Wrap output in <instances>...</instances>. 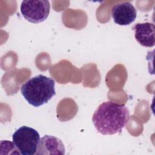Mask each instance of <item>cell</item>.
I'll return each instance as SVG.
<instances>
[{"label":"cell","instance_id":"52a82bcc","mask_svg":"<svg viewBox=\"0 0 155 155\" xmlns=\"http://www.w3.org/2000/svg\"><path fill=\"white\" fill-rule=\"evenodd\" d=\"M65 150L61 139L53 136L45 135L39 140L36 154H65Z\"/></svg>","mask_w":155,"mask_h":155},{"label":"cell","instance_id":"277c9868","mask_svg":"<svg viewBox=\"0 0 155 155\" xmlns=\"http://www.w3.org/2000/svg\"><path fill=\"white\" fill-rule=\"evenodd\" d=\"M50 2L46 0H28L21 2L20 10L23 17L32 23H40L49 15Z\"/></svg>","mask_w":155,"mask_h":155},{"label":"cell","instance_id":"7a4b0ae2","mask_svg":"<svg viewBox=\"0 0 155 155\" xmlns=\"http://www.w3.org/2000/svg\"><path fill=\"white\" fill-rule=\"evenodd\" d=\"M53 79L39 74L27 80L21 87V93L25 99L33 107L47 103L56 94Z\"/></svg>","mask_w":155,"mask_h":155},{"label":"cell","instance_id":"3957f363","mask_svg":"<svg viewBox=\"0 0 155 155\" xmlns=\"http://www.w3.org/2000/svg\"><path fill=\"white\" fill-rule=\"evenodd\" d=\"M12 139L20 154L22 155L36 154L40 136L35 129L22 126L13 134Z\"/></svg>","mask_w":155,"mask_h":155},{"label":"cell","instance_id":"8992f818","mask_svg":"<svg viewBox=\"0 0 155 155\" xmlns=\"http://www.w3.org/2000/svg\"><path fill=\"white\" fill-rule=\"evenodd\" d=\"M136 40L142 46L152 47L155 44V27L153 23H137L133 27Z\"/></svg>","mask_w":155,"mask_h":155},{"label":"cell","instance_id":"6da1fadb","mask_svg":"<svg viewBox=\"0 0 155 155\" xmlns=\"http://www.w3.org/2000/svg\"><path fill=\"white\" fill-rule=\"evenodd\" d=\"M129 117V110L124 104L107 101L102 103L94 111L92 121L99 133L112 135L122 132Z\"/></svg>","mask_w":155,"mask_h":155},{"label":"cell","instance_id":"5b68a950","mask_svg":"<svg viewBox=\"0 0 155 155\" xmlns=\"http://www.w3.org/2000/svg\"><path fill=\"white\" fill-rule=\"evenodd\" d=\"M137 11L128 2H122L115 4L111 10V16L114 22L119 25H128L136 19Z\"/></svg>","mask_w":155,"mask_h":155}]
</instances>
